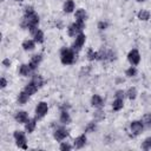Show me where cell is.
<instances>
[{
	"label": "cell",
	"mask_w": 151,
	"mask_h": 151,
	"mask_svg": "<svg viewBox=\"0 0 151 151\" xmlns=\"http://www.w3.org/2000/svg\"><path fill=\"white\" fill-rule=\"evenodd\" d=\"M38 24H39V15L35 13V11L32 6H26L20 26L22 28L29 29L32 27H38Z\"/></svg>",
	"instance_id": "1"
},
{
	"label": "cell",
	"mask_w": 151,
	"mask_h": 151,
	"mask_svg": "<svg viewBox=\"0 0 151 151\" xmlns=\"http://www.w3.org/2000/svg\"><path fill=\"white\" fill-rule=\"evenodd\" d=\"M76 60V52L72 48L63 47L60 50V61L64 65H72Z\"/></svg>",
	"instance_id": "2"
},
{
	"label": "cell",
	"mask_w": 151,
	"mask_h": 151,
	"mask_svg": "<svg viewBox=\"0 0 151 151\" xmlns=\"http://www.w3.org/2000/svg\"><path fill=\"white\" fill-rule=\"evenodd\" d=\"M85 28V21H74L73 24H71L67 27V33L70 37H77L79 33L83 32V29Z\"/></svg>",
	"instance_id": "3"
},
{
	"label": "cell",
	"mask_w": 151,
	"mask_h": 151,
	"mask_svg": "<svg viewBox=\"0 0 151 151\" xmlns=\"http://www.w3.org/2000/svg\"><path fill=\"white\" fill-rule=\"evenodd\" d=\"M13 137L15 139V143H17V146L20 147V149H24V150H27V139H26V136H25V132L20 131V130H17L14 131L13 133Z\"/></svg>",
	"instance_id": "4"
},
{
	"label": "cell",
	"mask_w": 151,
	"mask_h": 151,
	"mask_svg": "<svg viewBox=\"0 0 151 151\" xmlns=\"http://www.w3.org/2000/svg\"><path fill=\"white\" fill-rule=\"evenodd\" d=\"M85 41H86V35H85L83 32L79 33V34L76 37V39H74V41H73V44H72V50H73L76 53L79 52V51L81 50V47L84 46Z\"/></svg>",
	"instance_id": "5"
},
{
	"label": "cell",
	"mask_w": 151,
	"mask_h": 151,
	"mask_svg": "<svg viewBox=\"0 0 151 151\" xmlns=\"http://www.w3.org/2000/svg\"><path fill=\"white\" fill-rule=\"evenodd\" d=\"M47 111H48V105H47V103H45V101L38 103V105H37V107H35V118H37V119L44 118V117L46 116Z\"/></svg>",
	"instance_id": "6"
},
{
	"label": "cell",
	"mask_w": 151,
	"mask_h": 151,
	"mask_svg": "<svg viewBox=\"0 0 151 151\" xmlns=\"http://www.w3.org/2000/svg\"><path fill=\"white\" fill-rule=\"evenodd\" d=\"M127 60L132 66H137L140 63V53L137 48H133L127 54Z\"/></svg>",
	"instance_id": "7"
},
{
	"label": "cell",
	"mask_w": 151,
	"mask_h": 151,
	"mask_svg": "<svg viewBox=\"0 0 151 151\" xmlns=\"http://www.w3.org/2000/svg\"><path fill=\"white\" fill-rule=\"evenodd\" d=\"M130 130H131V132H132L133 136L140 134V133L143 132V130H144V124H143V122H142V120H133V122H131V124H130Z\"/></svg>",
	"instance_id": "8"
},
{
	"label": "cell",
	"mask_w": 151,
	"mask_h": 151,
	"mask_svg": "<svg viewBox=\"0 0 151 151\" xmlns=\"http://www.w3.org/2000/svg\"><path fill=\"white\" fill-rule=\"evenodd\" d=\"M68 131L65 129V127H58V129H55L54 130V132H53V137H54V139L55 140H58V142H61V140H64L66 137H68Z\"/></svg>",
	"instance_id": "9"
},
{
	"label": "cell",
	"mask_w": 151,
	"mask_h": 151,
	"mask_svg": "<svg viewBox=\"0 0 151 151\" xmlns=\"http://www.w3.org/2000/svg\"><path fill=\"white\" fill-rule=\"evenodd\" d=\"M41 60H42V55H41V54H34V55L31 58V60H29V63H28V66L31 67L32 71H34V70L39 66V64L41 63Z\"/></svg>",
	"instance_id": "10"
},
{
	"label": "cell",
	"mask_w": 151,
	"mask_h": 151,
	"mask_svg": "<svg viewBox=\"0 0 151 151\" xmlns=\"http://www.w3.org/2000/svg\"><path fill=\"white\" fill-rule=\"evenodd\" d=\"M14 119L17 123L19 124H25L27 120H28V113L26 111H18L15 114H14Z\"/></svg>",
	"instance_id": "11"
},
{
	"label": "cell",
	"mask_w": 151,
	"mask_h": 151,
	"mask_svg": "<svg viewBox=\"0 0 151 151\" xmlns=\"http://www.w3.org/2000/svg\"><path fill=\"white\" fill-rule=\"evenodd\" d=\"M86 140H87L86 134H85V133H83V134L78 136V137L73 140V146H74L76 149H81V147H84V146H85Z\"/></svg>",
	"instance_id": "12"
},
{
	"label": "cell",
	"mask_w": 151,
	"mask_h": 151,
	"mask_svg": "<svg viewBox=\"0 0 151 151\" xmlns=\"http://www.w3.org/2000/svg\"><path fill=\"white\" fill-rule=\"evenodd\" d=\"M91 105L96 109H101L104 105V100L99 94H93L91 98Z\"/></svg>",
	"instance_id": "13"
},
{
	"label": "cell",
	"mask_w": 151,
	"mask_h": 151,
	"mask_svg": "<svg viewBox=\"0 0 151 151\" xmlns=\"http://www.w3.org/2000/svg\"><path fill=\"white\" fill-rule=\"evenodd\" d=\"M37 127V118H28V120L25 123V131L28 133H32Z\"/></svg>",
	"instance_id": "14"
},
{
	"label": "cell",
	"mask_w": 151,
	"mask_h": 151,
	"mask_svg": "<svg viewBox=\"0 0 151 151\" xmlns=\"http://www.w3.org/2000/svg\"><path fill=\"white\" fill-rule=\"evenodd\" d=\"M35 44L37 42L34 41V39H26L22 41L21 47L24 48V51H33L35 48Z\"/></svg>",
	"instance_id": "15"
},
{
	"label": "cell",
	"mask_w": 151,
	"mask_h": 151,
	"mask_svg": "<svg viewBox=\"0 0 151 151\" xmlns=\"http://www.w3.org/2000/svg\"><path fill=\"white\" fill-rule=\"evenodd\" d=\"M59 120H60V123H61V124H64V125L70 124V123H71V116H70L68 111H66V110H61V112H60V117H59Z\"/></svg>",
	"instance_id": "16"
},
{
	"label": "cell",
	"mask_w": 151,
	"mask_h": 151,
	"mask_svg": "<svg viewBox=\"0 0 151 151\" xmlns=\"http://www.w3.org/2000/svg\"><path fill=\"white\" fill-rule=\"evenodd\" d=\"M38 88H39V87H38V86H37V85H35L33 81H29V83H28V84L25 86L24 91H25V92H26L28 96H32V94H34V93L38 91Z\"/></svg>",
	"instance_id": "17"
},
{
	"label": "cell",
	"mask_w": 151,
	"mask_h": 151,
	"mask_svg": "<svg viewBox=\"0 0 151 151\" xmlns=\"http://www.w3.org/2000/svg\"><path fill=\"white\" fill-rule=\"evenodd\" d=\"M74 7H76V5H74V1L73 0H66L65 2H64V7H63V9H64V12L65 13H72L73 11H74Z\"/></svg>",
	"instance_id": "18"
},
{
	"label": "cell",
	"mask_w": 151,
	"mask_h": 151,
	"mask_svg": "<svg viewBox=\"0 0 151 151\" xmlns=\"http://www.w3.org/2000/svg\"><path fill=\"white\" fill-rule=\"evenodd\" d=\"M74 18H76L77 21H85L86 18H87V14H86L85 9L79 8V9L76 11V13H74Z\"/></svg>",
	"instance_id": "19"
},
{
	"label": "cell",
	"mask_w": 151,
	"mask_h": 151,
	"mask_svg": "<svg viewBox=\"0 0 151 151\" xmlns=\"http://www.w3.org/2000/svg\"><path fill=\"white\" fill-rule=\"evenodd\" d=\"M150 17H151V14H150V12L146 11V9H140V11L137 13V18H138L139 20H142V21H147V20L150 19Z\"/></svg>",
	"instance_id": "20"
},
{
	"label": "cell",
	"mask_w": 151,
	"mask_h": 151,
	"mask_svg": "<svg viewBox=\"0 0 151 151\" xmlns=\"http://www.w3.org/2000/svg\"><path fill=\"white\" fill-rule=\"evenodd\" d=\"M31 72H32V70H31V67H29L28 65H26V64L20 65V67H19V74H20V76H22V77H28Z\"/></svg>",
	"instance_id": "21"
},
{
	"label": "cell",
	"mask_w": 151,
	"mask_h": 151,
	"mask_svg": "<svg viewBox=\"0 0 151 151\" xmlns=\"http://www.w3.org/2000/svg\"><path fill=\"white\" fill-rule=\"evenodd\" d=\"M124 106V101L122 98H116L112 103V110L113 111H120Z\"/></svg>",
	"instance_id": "22"
},
{
	"label": "cell",
	"mask_w": 151,
	"mask_h": 151,
	"mask_svg": "<svg viewBox=\"0 0 151 151\" xmlns=\"http://www.w3.org/2000/svg\"><path fill=\"white\" fill-rule=\"evenodd\" d=\"M28 98H29V96L22 90V91L19 92V94H18V103H19L20 105H24V104H26V103L28 101Z\"/></svg>",
	"instance_id": "23"
},
{
	"label": "cell",
	"mask_w": 151,
	"mask_h": 151,
	"mask_svg": "<svg viewBox=\"0 0 151 151\" xmlns=\"http://www.w3.org/2000/svg\"><path fill=\"white\" fill-rule=\"evenodd\" d=\"M33 38H34V41H35L37 44H42V42H44V32L38 28V29L35 31V33L33 34Z\"/></svg>",
	"instance_id": "24"
},
{
	"label": "cell",
	"mask_w": 151,
	"mask_h": 151,
	"mask_svg": "<svg viewBox=\"0 0 151 151\" xmlns=\"http://www.w3.org/2000/svg\"><path fill=\"white\" fill-rule=\"evenodd\" d=\"M31 81H33L39 88L44 85V79H42V77L41 76H39V74H34L33 77H32V80Z\"/></svg>",
	"instance_id": "25"
},
{
	"label": "cell",
	"mask_w": 151,
	"mask_h": 151,
	"mask_svg": "<svg viewBox=\"0 0 151 151\" xmlns=\"http://www.w3.org/2000/svg\"><path fill=\"white\" fill-rule=\"evenodd\" d=\"M126 97H127L130 100H134L136 97H137V88H136V87H130V88L126 91Z\"/></svg>",
	"instance_id": "26"
},
{
	"label": "cell",
	"mask_w": 151,
	"mask_h": 151,
	"mask_svg": "<svg viewBox=\"0 0 151 151\" xmlns=\"http://www.w3.org/2000/svg\"><path fill=\"white\" fill-rule=\"evenodd\" d=\"M136 74H137V68H136L134 66H132V65L125 71V76L129 77V78H132V77H134Z\"/></svg>",
	"instance_id": "27"
},
{
	"label": "cell",
	"mask_w": 151,
	"mask_h": 151,
	"mask_svg": "<svg viewBox=\"0 0 151 151\" xmlns=\"http://www.w3.org/2000/svg\"><path fill=\"white\" fill-rule=\"evenodd\" d=\"M87 59H88L90 61L97 60V59H98V52H94L92 48H90V50L87 51Z\"/></svg>",
	"instance_id": "28"
},
{
	"label": "cell",
	"mask_w": 151,
	"mask_h": 151,
	"mask_svg": "<svg viewBox=\"0 0 151 151\" xmlns=\"http://www.w3.org/2000/svg\"><path fill=\"white\" fill-rule=\"evenodd\" d=\"M144 126H151V113H145L142 118Z\"/></svg>",
	"instance_id": "29"
},
{
	"label": "cell",
	"mask_w": 151,
	"mask_h": 151,
	"mask_svg": "<svg viewBox=\"0 0 151 151\" xmlns=\"http://www.w3.org/2000/svg\"><path fill=\"white\" fill-rule=\"evenodd\" d=\"M142 149L143 150H151V136L144 139V142L142 144Z\"/></svg>",
	"instance_id": "30"
},
{
	"label": "cell",
	"mask_w": 151,
	"mask_h": 151,
	"mask_svg": "<svg viewBox=\"0 0 151 151\" xmlns=\"http://www.w3.org/2000/svg\"><path fill=\"white\" fill-rule=\"evenodd\" d=\"M96 127H97L96 123H94V122H91V123H88L87 126L85 127V132H94Z\"/></svg>",
	"instance_id": "31"
},
{
	"label": "cell",
	"mask_w": 151,
	"mask_h": 151,
	"mask_svg": "<svg viewBox=\"0 0 151 151\" xmlns=\"http://www.w3.org/2000/svg\"><path fill=\"white\" fill-rule=\"evenodd\" d=\"M72 145L71 144H68V143H65V142H63L61 144H60V146H59V149L61 150V151H70V150H72Z\"/></svg>",
	"instance_id": "32"
},
{
	"label": "cell",
	"mask_w": 151,
	"mask_h": 151,
	"mask_svg": "<svg viewBox=\"0 0 151 151\" xmlns=\"http://www.w3.org/2000/svg\"><path fill=\"white\" fill-rule=\"evenodd\" d=\"M104 118H105L104 112H103L100 109H98V111L94 113V119H97V120H101V119H104Z\"/></svg>",
	"instance_id": "33"
},
{
	"label": "cell",
	"mask_w": 151,
	"mask_h": 151,
	"mask_svg": "<svg viewBox=\"0 0 151 151\" xmlns=\"http://www.w3.org/2000/svg\"><path fill=\"white\" fill-rule=\"evenodd\" d=\"M107 26H109V24H107L106 21H99V22H98V28H99V31H104V29H106Z\"/></svg>",
	"instance_id": "34"
},
{
	"label": "cell",
	"mask_w": 151,
	"mask_h": 151,
	"mask_svg": "<svg viewBox=\"0 0 151 151\" xmlns=\"http://www.w3.org/2000/svg\"><path fill=\"white\" fill-rule=\"evenodd\" d=\"M125 94H126V92H124L123 90H117L114 96H116V98H122V99H124Z\"/></svg>",
	"instance_id": "35"
},
{
	"label": "cell",
	"mask_w": 151,
	"mask_h": 151,
	"mask_svg": "<svg viewBox=\"0 0 151 151\" xmlns=\"http://www.w3.org/2000/svg\"><path fill=\"white\" fill-rule=\"evenodd\" d=\"M2 65H4L5 67H9V66H11V60H9L8 58H5V59L2 60Z\"/></svg>",
	"instance_id": "36"
},
{
	"label": "cell",
	"mask_w": 151,
	"mask_h": 151,
	"mask_svg": "<svg viewBox=\"0 0 151 151\" xmlns=\"http://www.w3.org/2000/svg\"><path fill=\"white\" fill-rule=\"evenodd\" d=\"M0 86H1V88H5V87L7 86V80H6L4 77H2L1 80H0Z\"/></svg>",
	"instance_id": "37"
},
{
	"label": "cell",
	"mask_w": 151,
	"mask_h": 151,
	"mask_svg": "<svg viewBox=\"0 0 151 151\" xmlns=\"http://www.w3.org/2000/svg\"><path fill=\"white\" fill-rule=\"evenodd\" d=\"M137 1H138V2H144L145 0H137Z\"/></svg>",
	"instance_id": "38"
},
{
	"label": "cell",
	"mask_w": 151,
	"mask_h": 151,
	"mask_svg": "<svg viewBox=\"0 0 151 151\" xmlns=\"http://www.w3.org/2000/svg\"><path fill=\"white\" fill-rule=\"evenodd\" d=\"M15 1H22V0H15Z\"/></svg>",
	"instance_id": "39"
},
{
	"label": "cell",
	"mask_w": 151,
	"mask_h": 151,
	"mask_svg": "<svg viewBox=\"0 0 151 151\" xmlns=\"http://www.w3.org/2000/svg\"><path fill=\"white\" fill-rule=\"evenodd\" d=\"M150 48H151V45H150Z\"/></svg>",
	"instance_id": "40"
}]
</instances>
